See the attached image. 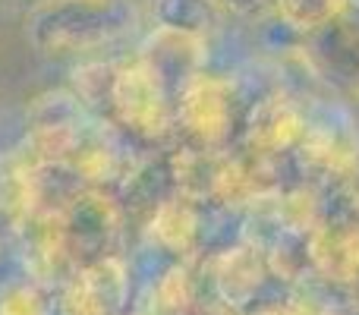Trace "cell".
<instances>
[{"instance_id":"1","label":"cell","mask_w":359,"mask_h":315,"mask_svg":"<svg viewBox=\"0 0 359 315\" xmlns=\"http://www.w3.org/2000/svg\"><path fill=\"white\" fill-rule=\"evenodd\" d=\"M136 10L126 0H44L25 22L32 48L41 54H79L133 32Z\"/></svg>"},{"instance_id":"2","label":"cell","mask_w":359,"mask_h":315,"mask_svg":"<svg viewBox=\"0 0 359 315\" xmlns=\"http://www.w3.org/2000/svg\"><path fill=\"white\" fill-rule=\"evenodd\" d=\"M111 105L117 107L120 120L126 126H133L136 133H145V136H161L174 120L170 92L149 60L126 63L123 69L114 73Z\"/></svg>"},{"instance_id":"3","label":"cell","mask_w":359,"mask_h":315,"mask_svg":"<svg viewBox=\"0 0 359 315\" xmlns=\"http://www.w3.org/2000/svg\"><path fill=\"white\" fill-rule=\"evenodd\" d=\"M306 57L334 88L359 98V22L350 16L306 35Z\"/></svg>"},{"instance_id":"4","label":"cell","mask_w":359,"mask_h":315,"mask_svg":"<svg viewBox=\"0 0 359 315\" xmlns=\"http://www.w3.org/2000/svg\"><path fill=\"white\" fill-rule=\"evenodd\" d=\"M180 114L202 139H217L227 133L230 123V101L217 82L196 79L180 95Z\"/></svg>"},{"instance_id":"5","label":"cell","mask_w":359,"mask_h":315,"mask_svg":"<svg viewBox=\"0 0 359 315\" xmlns=\"http://www.w3.org/2000/svg\"><path fill=\"white\" fill-rule=\"evenodd\" d=\"M149 13L158 32L196 38V41H202L211 32L215 19L221 16L211 6V0H149Z\"/></svg>"},{"instance_id":"6","label":"cell","mask_w":359,"mask_h":315,"mask_svg":"<svg viewBox=\"0 0 359 315\" xmlns=\"http://www.w3.org/2000/svg\"><path fill=\"white\" fill-rule=\"evenodd\" d=\"M350 6L353 0H274V16L297 35H312L334 19L347 16Z\"/></svg>"},{"instance_id":"7","label":"cell","mask_w":359,"mask_h":315,"mask_svg":"<svg viewBox=\"0 0 359 315\" xmlns=\"http://www.w3.org/2000/svg\"><path fill=\"white\" fill-rule=\"evenodd\" d=\"M221 16L233 19H265L274 16V0H211Z\"/></svg>"}]
</instances>
